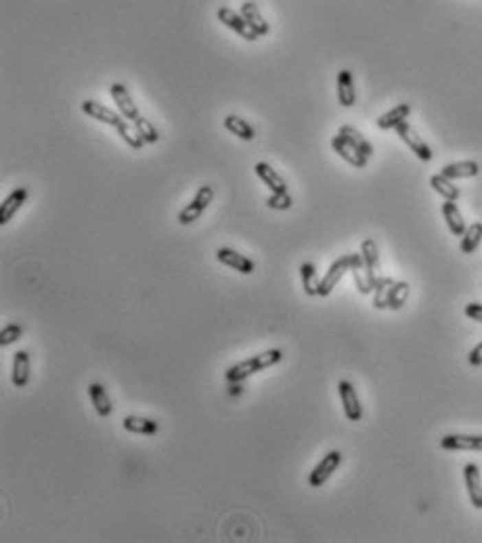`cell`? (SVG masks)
<instances>
[{
	"mask_svg": "<svg viewBox=\"0 0 482 543\" xmlns=\"http://www.w3.org/2000/svg\"><path fill=\"white\" fill-rule=\"evenodd\" d=\"M348 271H350V254H344L338 261H334L330 271L325 273V277L319 281V296H323V298L330 296Z\"/></svg>",
	"mask_w": 482,
	"mask_h": 543,
	"instance_id": "8992f818",
	"label": "cell"
},
{
	"mask_svg": "<svg viewBox=\"0 0 482 543\" xmlns=\"http://www.w3.org/2000/svg\"><path fill=\"white\" fill-rule=\"evenodd\" d=\"M254 173L256 177L271 189V193H286L288 191V183L284 181V177H281L271 164L266 162H258L254 166Z\"/></svg>",
	"mask_w": 482,
	"mask_h": 543,
	"instance_id": "2e32d148",
	"label": "cell"
},
{
	"mask_svg": "<svg viewBox=\"0 0 482 543\" xmlns=\"http://www.w3.org/2000/svg\"><path fill=\"white\" fill-rule=\"evenodd\" d=\"M80 109H82V113H87L89 118H93L97 122H103V124H107V126H113V129H117L119 124L124 122L122 118H119L117 111H113V109H109L103 103H97L93 99H87V101L80 103Z\"/></svg>",
	"mask_w": 482,
	"mask_h": 543,
	"instance_id": "ba28073f",
	"label": "cell"
},
{
	"mask_svg": "<svg viewBox=\"0 0 482 543\" xmlns=\"http://www.w3.org/2000/svg\"><path fill=\"white\" fill-rule=\"evenodd\" d=\"M480 173V166L472 159H466V162H455V164H447L440 175L455 181V179H472V177H478Z\"/></svg>",
	"mask_w": 482,
	"mask_h": 543,
	"instance_id": "cb8c5ba5",
	"label": "cell"
},
{
	"mask_svg": "<svg viewBox=\"0 0 482 543\" xmlns=\"http://www.w3.org/2000/svg\"><path fill=\"white\" fill-rule=\"evenodd\" d=\"M350 275H352L354 285H356V289L360 291V294H363V296L371 294V291H374V285H371V281H369V277H367L365 261H363V254H360V252L350 254Z\"/></svg>",
	"mask_w": 482,
	"mask_h": 543,
	"instance_id": "5bb4252c",
	"label": "cell"
},
{
	"mask_svg": "<svg viewBox=\"0 0 482 543\" xmlns=\"http://www.w3.org/2000/svg\"><path fill=\"white\" fill-rule=\"evenodd\" d=\"M396 131V135L400 137V141H403L422 162H430L432 159V149H430V145L417 135V131L411 126L409 122H403V124H398V126L394 129Z\"/></svg>",
	"mask_w": 482,
	"mask_h": 543,
	"instance_id": "5b68a950",
	"label": "cell"
},
{
	"mask_svg": "<svg viewBox=\"0 0 482 543\" xmlns=\"http://www.w3.org/2000/svg\"><path fill=\"white\" fill-rule=\"evenodd\" d=\"M122 426L124 430L133 434H143V436H153L159 430L155 420H151V417H141V415H126L122 420Z\"/></svg>",
	"mask_w": 482,
	"mask_h": 543,
	"instance_id": "44dd1931",
	"label": "cell"
},
{
	"mask_svg": "<svg viewBox=\"0 0 482 543\" xmlns=\"http://www.w3.org/2000/svg\"><path fill=\"white\" fill-rule=\"evenodd\" d=\"M281 359H284V353H281L279 348H271V351H264L260 355H254L246 361H239L235 365H231L227 371H225V378L227 382L231 384H239V382H244L248 380L250 375L266 369V367H273L277 363H281Z\"/></svg>",
	"mask_w": 482,
	"mask_h": 543,
	"instance_id": "6da1fadb",
	"label": "cell"
},
{
	"mask_svg": "<svg viewBox=\"0 0 482 543\" xmlns=\"http://www.w3.org/2000/svg\"><path fill=\"white\" fill-rule=\"evenodd\" d=\"M443 217H445V221H447L449 231H451L455 237H461V235L466 233L468 225H466V221H463V217H461V212H459V208H457L455 201L445 199V203H443Z\"/></svg>",
	"mask_w": 482,
	"mask_h": 543,
	"instance_id": "d4e9b609",
	"label": "cell"
},
{
	"mask_svg": "<svg viewBox=\"0 0 482 543\" xmlns=\"http://www.w3.org/2000/svg\"><path fill=\"white\" fill-rule=\"evenodd\" d=\"M332 149L346 162V164H350V166H354V168H365L367 166V155H363L360 153L354 145H350L342 135H336L334 139H332Z\"/></svg>",
	"mask_w": 482,
	"mask_h": 543,
	"instance_id": "8fae6325",
	"label": "cell"
},
{
	"mask_svg": "<svg viewBox=\"0 0 482 543\" xmlns=\"http://www.w3.org/2000/svg\"><path fill=\"white\" fill-rule=\"evenodd\" d=\"M409 113H411V105H409V103H400V105L392 107L390 111H386L384 115L378 118V129H382V131L396 129L398 124L407 122Z\"/></svg>",
	"mask_w": 482,
	"mask_h": 543,
	"instance_id": "603a6c76",
	"label": "cell"
},
{
	"mask_svg": "<svg viewBox=\"0 0 482 543\" xmlns=\"http://www.w3.org/2000/svg\"><path fill=\"white\" fill-rule=\"evenodd\" d=\"M89 397H91V403H93L95 411H97L101 417H109V415H111L113 405H111V399H109V395H107V390H105L103 384L93 382V384L89 386Z\"/></svg>",
	"mask_w": 482,
	"mask_h": 543,
	"instance_id": "484cf974",
	"label": "cell"
},
{
	"mask_svg": "<svg viewBox=\"0 0 482 543\" xmlns=\"http://www.w3.org/2000/svg\"><path fill=\"white\" fill-rule=\"evenodd\" d=\"M468 361H470V365H472V367H480V365H482V342H480V344H476V346L470 351V357H468Z\"/></svg>",
	"mask_w": 482,
	"mask_h": 543,
	"instance_id": "74e56055",
	"label": "cell"
},
{
	"mask_svg": "<svg viewBox=\"0 0 482 543\" xmlns=\"http://www.w3.org/2000/svg\"><path fill=\"white\" fill-rule=\"evenodd\" d=\"M222 124H225V129H227L231 135L239 137L241 141H254V139H256V131H254L252 124H250L248 120H244V118L235 115V113L227 115Z\"/></svg>",
	"mask_w": 482,
	"mask_h": 543,
	"instance_id": "7402d4cb",
	"label": "cell"
},
{
	"mask_svg": "<svg viewBox=\"0 0 482 543\" xmlns=\"http://www.w3.org/2000/svg\"><path fill=\"white\" fill-rule=\"evenodd\" d=\"M466 315H468L472 321H478V323H482V304H478V302L466 304Z\"/></svg>",
	"mask_w": 482,
	"mask_h": 543,
	"instance_id": "8d00e7d4",
	"label": "cell"
},
{
	"mask_svg": "<svg viewBox=\"0 0 482 543\" xmlns=\"http://www.w3.org/2000/svg\"><path fill=\"white\" fill-rule=\"evenodd\" d=\"M440 447L447 451H482V436L478 434H447L440 439Z\"/></svg>",
	"mask_w": 482,
	"mask_h": 543,
	"instance_id": "7c38bea8",
	"label": "cell"
},
{
	"mask_svg": "<svg viewBox=\"0 0 482 543\" xmlns=\"http://www.w3.org/2000/svg\"><path fill=\"white\" fill-rule=\"evenodd\" d=\"M239 13L244 15V19L250 23V27H252L258 36H266V34L271 32L266 19L262 17V13H260V9H258V5L254 3V0H246V3L241 5Z\"/></svg>",
	"mask_w": 482,
	"mask_h": 543,
	"instance_id": "d6986e66",
	"label": "cell"
},
{
	"mask_svg": "<svg viewBox=\"0 0 482 543\" xmlns=\"http://www.w3.org/2000/svg\"><path fill=\"white\" fill-rule=\"evenodd\" d=\"M292 195L286 191V193H271L266 197V206L273 208V210H290L292 208Z\"/></svg>",
	"mask_w": 482,
	"mask_h": 543,
	"instance_id": "d590c367",
	"label": "cell"
},
{
	"mask_svg": "<svg viewBox=\"0 0 482 543\" xmlns=\"http://www.w3.org/2000/svg\"><path fill=\"white\" fill-rule=\"evenodd\" d=\"M216 19H218L220 23H225L229 30H233L237 36H241L244 40H248V43H254V40L260 38V36L250 27V23L244 19V15L237 13V11H233V9H229V7H220V9L216 11Z\"/></svg>",
	"mask_w": 482,
	"mask_h": 543,
	"instance_id": "277c9868",
	"label": "cell"
},
{
	"mask_svg": "<svg viewBox=\"0 0 482 543\" xmlns=\"http://www.w3.org/2000/svg\"><path fill=\"white\" fill-rule=\"evenodd\" d=\"M25 199H27V189L25 187H17L15 191H11L3 199V203H0V225H7L17 214L19 208L25 203Z\"/></svg>",
	"mask_w": 482,
	"mask_h": 543,
	"instance_id": "e0dca14e",
	"label": "cell"
},
{
	"mask_svg": "<svg viewBox=\"0 0 482 543\" xmlns=\"http://www.w3.org/2000/svg\"><path fill=\"white\" fill-rule=\"evenodd\" d=\"M21 336H23V327L17 323H9L7 327H3V331H0V346H11Z\"/></svg>",
	"mask_w": 482,
	"mask_h": 543,
	"instance_id": "e575fe53",
	"label": "cell"
},
{
	"mask_svg": "<svg viewBox=\"0 0 482 543\" xmlns=\"http://www.w3.org/2000/svg\"><path fill=\"white\" fill-rule=\"evenodd\" d=\"M117 131V135L122 137V141L130 147V149H135V151H139V149H143V145H147L145 141H143V137L139 135V131H133L128 124H126V120L119 124V126L115 129Z\"/></svg>",
	"mask_w": 482,
	"mask_h": 543,
	"instance_id": "d6a6232c",
	"label": "cell"
},
{
	"mask_svg": "<svg viewBox=\"0 0 482 543\" xmlns=\"http://www.w3.org/2000/svg\"><path fill=\"white\" fill-rule=\"evenodd\" d=\"M109 93H111V99L115 101V105H117V109H119V113H122L126 120H137L141 113H139V109H137V103L133 101V97H130V93H128V89L122 85V82H113V85L109 87Z\"/></svg>",
	"mask_w": 482,
	"mask_h": 543,
	"instance_id": "30bf717a",
	"label": "cell"
},
{
	"mask_svg": "<svg viewBox=\"0 0 482 543\" xmlns=\"http://www.w3.org/2000/svg\"><path fill=\"white\" fill-rule=\"evenodd\" d=\"M300 279L306 296H319V275L312 263H302L300 265Z\"/></svg>",
	"mask_w": 482,
	"mask_h": 543,
	"instance_id": "f1b7e54d",
	"label": "cell"
},
{
	"mask_svg": "<svg viewBox=\"0 0 482 543\" xmlns=\"http://www.w3.org/2000/svg\"><path fill=\"white\" fill-rule=\"evenodd\" d=\"M216 261L222 263L225 267H229V269L241 273V275H250V273H254V269H256V265H254L252 258H248V256H244V254L235 252V250H231V247H218V250H216Z\"/></svg>",
	"mask_w": 482,
	"mask_h": 543,
	"instance_id": "52a82bcc",
	"label": "cell"
},
{
	"mask_svg": "<svg viewBox=\"0 0 482 543\" xmlns=\"http://www.w3.org/2000/svg\"><path fill=\"white\" fill-rule=\"evenodd\" d=\"M340 464H342V453L340 451H330L323 459H321V462L312 468V472L308 474V485L312 487V489H319V487H323L330 478H332V474L340 468Z\"/></svg>",
	"mask_w": 482,
	"mask_h": 543,
	"instance_id": "3957f363",
	"label": "cell"
},
{
	"mask_svg": "<svg viewBox=\"0 0 482 543\" xmlns=\"http://www.w3.org/2000/svg\"><path fill=\"white\" fill-rule=\"evenodd\" d=\"M394 285V279L390 277H380L376 287H374V309L382 311V309H388V296H390V289Z\"/></svg>",
	"mask_w": 482,
	"mask_h": 543,
	"instance_id": "1f68e13d",
	"label": "cell"
},
{
	"mask_svg": "<svg viewBox=\"0 0 482 543\" xmlns=\"http://www.w3.org/2000/svg\"><path fill=\"white\" fill-rule=\"evenodd\" d=\"M135 129L139 131V135L143 137V141H145L147 145H153V143L159 141V133H157V129L153 126V124H151L147 118L139 115V118L135 120Z\"/></svg>",
	"mask_w": 482,
	"mask_h": 543,
	"instance_id": "836d02e7",
	"label": "cell"
},
{
	"mask_svg": "<svg viewBox=\"0 0 482 543\" xmlns=\"http://www.w3.org/2000/svg\"><path fill=\"white\" fill-rule=\"evenodd\" d=\"M430 187L438 193L443 195L445 199H451V201H457L459 199V187H455V183L443 175H434L430 179Z\"/></svg>",
	"mask_w": 482,
	"mask_h": 543,
	"instance_id": "83f0119b",
	"label": "cell"
},
{
	"mask_svg": "<svg viewBox=\"0 0 482 543\" xmlns=\"http://www.w3.org/2000/svg\"><path fill=\"white\" fill-rule=\"evenodd\" d=\"M360 254H363V261H365L367 277H369L371 285L376 287V283L380 279V275H378V271H380V250H378V243L371 237L363 239V243H360Z\"/></svg>",
	"mask_w": 482,
	"mask_h": 543,
	"instance_id": "9a60e30c",
	"label": "cell"
},
{
	"mask_svg": "<svg viewBox=\"0 0 482 543\" xmlns=\"http://www.w3.org/2000/svg\"><path fill=\"white\" fill-rule=\"evenodd\" d=\"M480 241H482V223H474L461 235L459 250H461L463 254H472V252H476V250H478Z\"/></svg>",
	"mask_w": 482,
	"mask_h": 543,
	"instance_id": "f546056e",
	"label": "cell"
},
{
	"mask_svg": "<svg viewBox=\"0 0 482 543\" xmlns=\"http://www.w3.org/2000/svg\"><path fill=\"white\" fill-rule=\"evenodd\" d=\"M30 353L27 351H17L13 355V371H11V382L15 388H23L30 382Z\"/></svg>",
	"mask_w": 482,
	"mask_h": 543,
	"instance_id": "ac0fdd59",
	"label": "cell"
},
{
	"mask_svg": "<svg viewBox=\"0 0 482 543\" xmlns=\"http://www.w3.org/2000/svg\"><path fill=\"white\" fill-rule=\"evenodd\" d=\"M407 296H409V283L407 281H394V285L390 289V296H388V309L400 311L407 302Z\"/></svg>",
	"mask_w": 482,
	"mask_h": 543,
	"instance_id": "4dcf8cb0",
	"label": "cell"
},
{
	"mask_svg": "<svg viewBox=\"0 0 482 543\" xmlns=\"http://www.w3.org/2000/svg\"><path fill=\"white\" fill-rule=\"evenodd\" d=\"M338 392H340V399H342V407H344V413L350 422H358L360 417H363V405L358 401V395L354 390V386L346 380H342L338 384Z\"/></svg>",
	"mask_w": 482,
	"mask_h": 543,
	"instance_id": "9c48e42d",
	"label": "cell"
},
{
	"mask_svg": "<svg viewBox=\"0 0 482 543\" xmlns=\"http://www.w3.org/2000/svg\"><path fill=\"white\" fill-rule=\"evenodd\" d=\"M214 199V189L210 185H204V187H199L195 197L183 208V210L179 212V223L181 225H191L195 223L199 217L204 214V210L210 206V201Z\"/></svg>",
	"mask_w": 482,
	"mask_h": 543,
	"instance_id": "7a4b0ae2",
	"label": "cell"
},
{
	"mask_svg": "<svg viewBox=\"0 0 482 543\" xmlns=\"http://www.w3.org/2000/svg\"><path fill=\"white\" fill-rule=\"evenodd\" d=\"M463 480H466V489H468L472 506L476 510H482V476H480V468L476 464H468L463 468Z\"/></svg>",
	"mask_w": 482,
	"mask_h": 543,
	"instance_id": "4fadbf2b",
	"label": "cell"
},
{
	"mask_svg": "<svg viewBox=\"0 0 482 543\" xmlns=\"http://www.w3.org/2000/svg\"><path fill=\"white\" fill-rule=\"evenodd\" d=\"M338 101L342 107H352L356 103V91H354V80H352V74L350 69H342L338 74Z\"/></svg>",
	"mask_w": 482,
	"mask_h": 543,
	"instance_id": "ffe728a7",
	"label": "cell"
},
{
	"mask_svg": "<svg viewBox=\"0 0 482 543\" xmlns=\"http://www.w3.org/2000/svg\"><path fill=\"white\" fill-rule=\"evenodd\" d=\"M338 135H342L350 145H354L360 153L363 155H367V157H371L374 155V147H371V143L360 135L354 126H350V124H344V126L338 131Z\"/></svg>",
	"mask_w": 482,
	"mask_h": 543,
	"instance_id": "4316f807",
	"label": "cell"
}]
</instances>
